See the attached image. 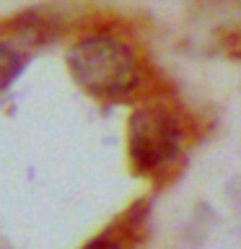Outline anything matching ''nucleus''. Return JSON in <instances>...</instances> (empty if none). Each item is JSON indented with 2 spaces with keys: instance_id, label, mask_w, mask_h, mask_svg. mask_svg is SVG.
<instances>
[{
  "instance_id": "20e7f679",
  "label": "nucleus",
  "mask_w": 241,
  "mask_h": 249,
  "mask_svg": "<svg viewBox=\"0 0 241 249\" xmlns=\"http://www.w3.org/2000/svg\"><path fill=\"white\" fill-rule=\"evenodd\" d=\"M83 249H124V241L120 236H114V233H101L93 241H88Z\"/></svg>"
},
{
  "instance_id": "f03ea898",
  "label": "nucleus",
  "mask_w": 241,
  "mask_h": 249,
  "mask_svg": "<svg viewBox=\"0 0 241 249\" xmlns=\"http://www.w3.org/2000/svg\"><path fill=\"white\" fill-rule=\"evenodd\" d=\"M184 143V130L171 112L161 107H140L130 117L127 145L130 161L143 174L171 166Z\"/></svg>"
},
{
  "instance_id": "f257e3e1",
  "label": "nucleus",
  "mask_w": 241,
  "mask_h": 249,
  "mask_svg": "<svg viewBox=\"0 0 241 249\" xmlns=\"http://www.w3.org/2000/svg\"><path fill=\"white\" fill-rule=\"evenodd\" d=\"M68 70L81 89L99 99H120L140 81L135 52L109 34H93L75 42L68 52Z\"/></svg>"
},
{
  "instance_id": "7ed1b4c3",
  "label": "nucleus",
  "mask_w": 241,
  "mask_h": 249,
  "mask_svg": "<svg viewBox=\"0 0 241 249\" xmlns=\"http://www.w3.org/2000/svg\"><path fill=\"white\" fill-rule=\"evenodd\" d=\"M23 73V57L13 47L0 44V91H5Z\"/></svg>"
}]
</instances>
